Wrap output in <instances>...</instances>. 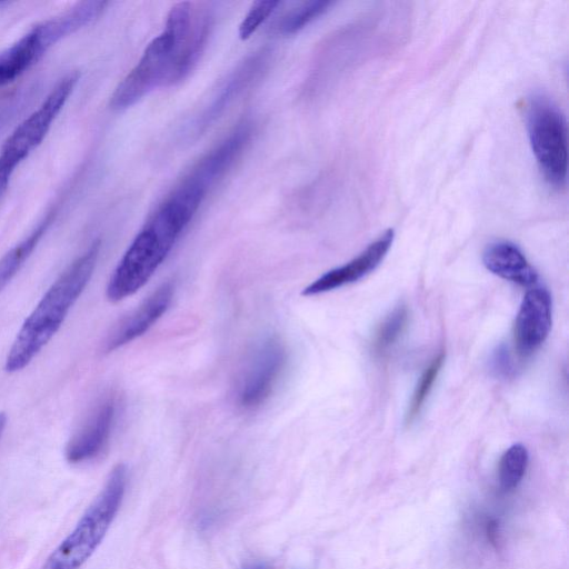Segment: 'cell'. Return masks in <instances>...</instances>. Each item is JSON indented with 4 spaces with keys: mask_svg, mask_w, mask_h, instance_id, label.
<instances>
[{
    "mask_svg": "<svg viewBox=\"0 0 569 569\" xmlns=\"http://www.w3.org/2000/svg\"><path fill=\"white\" fill-rule=\"evenodd\" d=\"M249 138L250 129L247 126L239 127L207 153L189 173L188 178L208 190L231 167Z\"/></svg>",
    "mask_w": 569,
    "mask_h": 569,
    "instance_id": "13",
    "label": "cell"
},
{
    "mask_svg": "<svg viewBox=\"0 0 569 569\" xmlns=\"http://www.w3.org/2000/svg\"><path fill=\"white\" fill-rule=\"evenodd\" d=\"M7 415L4 412H0V438L4 431V428L7 426Z\"/></svg>",
    "mask_w": 569,
    "mask_h": 569,
    "instance_id": "22",
    "label": "cell"
},
{
    "mask_svg": "<svg viewBox=\"0 0 569 569\" xmlns=\"http://www.w3.org/2000/svg\"><path fill=\"white\" fill-rule=\"evenodd\" d=\"M173 293L171 281L158 287L113 328L104 342V351L117 350L144 335L169 309Z\"/></svg>",
    "mask_w": 569,
    "mask_h": 569,
    "instance_id": "11",
    "label": "cell"
},
{
    "mask_svg": "<svg viewBox=\"0 0 569 569\" xmlns=\"http://www.w3.org/2000/svg\"><path fill=\"white\" fill-rule=\"evenodd\" d=\"M80 78L78 71L64 74L51 89L41 104L20 122L0 149V202L2 201L17 167L46 138L53 121L68 101Z\"/></svg>",
    "mask_w": 569,
    "mask_h": 569,
    "instance_id": "5",
    "label": "cell"
},
{
    "mask_svg": "<svg viewBox=\"0 0 569 569\" xmlns=\"http://www.w3.org/2000/svg\"><path fill=\"white\" fill-rule=\"evenodd\" d=\"M56 210L49 211L34 229L0 259V292L16 277L48 230Z\"/></svg>",
    "mask_w": 569,
    "mask_h": 569,
    "instance_id": "15",
    "label": "cell"
},
{
    "mask_svg": "<svg viewBox=\"0 0 569 569\" xmlns=\"http://www.w3.org/2000/svg\"><path fill=\"white\" fill-rule=\"evenodd\" d=\"M177 240L151 221L134 237L114 268L106 295L121 301L140 290L164 261Z\"/></svg>",
    "mask_w": 569,
    "mask_h": 569,
    "instance_id": "7",
    "label": "cell"
},
{
    "mask_svg": "<svg viewBox=\"0 0 569 569\" xmlns=\"http://www.w3.org/2000/svg\"><path fill=\"white\" fill-rule=\"evenodd\" d=\"M287 362L284 343L276 336L263 338L253 349L239 378L237 400L244 409L261 406L271 395Z\"/></svg>",
    "mask_w": 569,
    "mask_h": 569,
    "instance_id": "8",
    "label": "cell"
},
{
    "mask_svg": "<svg viewBox=\"0 0 569 569\" xmlns=\"http://www.w3.org/2000/svg\"><path fill=\"white\" fill-rule=\"evenodd\" d=\"M332 3L329 1H309L283 17L278 26L282 34H292L305 28L311 21L325 13Z\"/></svg>",
    "mask_w": 569,
    "mask_h": 569,
    "instance_id": "20",
    "label": "cell"
},
{
    "mask_svg": "<svg viewBox=\"0 0 569 569\" xmlns=\"http://www.w3.org/2000/svg\"><path fill=\"white\" fill-rule=\"evenodd\" d=\"M445 361V353H438L429 363V366L422 372L418 385L415 389L412 398L410 400L407 413L406 421L407 423H411L420 413L425 402L438 378V375L442 368Z\"/></svg>",
    "mask_w": 569,
    "mask_h": 569,
    "instance_id": "19",
    "label": "cell"
},
{
    "mask_svg": "<svg viewBox=\"0 0 569 569\" xmlns=\"http://www.w3.org/2000/svg\"><path fill=\"white\" fill-rule=\"evenodd\" d=\"M408 309L401 305L395 308L377 328L371 347L376 356H382L392 348L407 328Z\"/></svg>",
    "mask_w": 569,
    "mask_h": 569,
    "instance_id": "18",
    "label": "cell"
},
{
    "mask_svg": "<svg viewBox=\"0 0 569 569\" xmlns=\"http://www.w3.org/2000/svg\"><path fill=\"white\" fill-rule=\"evenodd\" d=\"M482 262L493 274L521 286H531L537 280L536 270L522 251L510 241L501 240L488 244Z\"/></svg>",
    "mask_w": 569,
    "mask_h": 569,
    "instance_id": "14",
    "label": "cell"
},
{
    "mask_svg": "<svg viewBox=\"0 0 569 569\" xmlns=\"http://www.w3.org/2000/svg\"><path fill=\"white\" fill-rule=\"evenodd\" d=\"M100 241H94L51 284L22 323L6 358L8 372L26 368L56 335L97 266Z\"/></svg>",
    "mask_w": 569,
    "mask_h": 569,
    "instance_id": "1",
    "label": "cell"
},
{
    "mask_svg": "<svg viewBox=\"0 0 569 569\" xmlns=\"http://www.w3.org/2000/svg\"><path fill=\"white\" fill-rule=\"evenodd\" d=\"M106 6V1L78 2L68 10L32 27L0 52V88L29 70L60 40L96 20Z\"/></svg>",
    "mask_w": 569,
    "mask_h": 569,
    "instance_id": "4",
    "label": "cell"
},
{
    "mask_svg": "<svg viewBox=\"0 0 569 569\" xmlns=\"http://www.w3.org/2000/svg\"><path fill=\"white\" fill-rule=\"evenodd\" d=\"M279 1H257L239 24L238 34L241 40L249 39L268 17L276 10Z\"/></svg>",
    "mask_w": 569,
    "mask_h": 569,
    "instance_id": "21",
    "label": "cell"
},
{
    "mask_svg": "<svg viewBox=\"0 0 569 569\" xmlns=\"http://www.w3.org/2000/svg\"><path fill=\"white\" fill-rule=\"evenodd\" d=\"M551 328V298L545 288H532L525 295L515 321V345L522 357L535 352Z\"/></svg>",
    "mask_w": 569,
    "mask_h": 569,
    "instance_id": "9",
    "label": "cell"
},
{
    "mask_svg": "<svg viewBox=\"0 0 569 569\" xmlns=\"http://www.w3.org/2000/svg\"><path fill=\"white\" fill-rule=\"evenodd\" d=\"M530 146L545 180L561 188L567 180L568 140L566 120L545 96H535L527 107Z\"/></svg>",
    "mask_w": 569,
    "mask_h": 569,
    "instance_id": "6",
    "label": "cell"
},
{
    "mask_svg": "<svg viewBox=\"0 0 569 569\" xmlns=\"http://www.w3.org/2000/svg\"><path fill=\"white\" fill-rule=\"evenodd\" d=\"M393 238L395 231L392 229L386 230L357 257L327 271L308 284L302 295L316 296L360 280L382 262L393 242Z\"/></svg>",
    "mask_w": 569,
    "mask_h": 569,
    "instance_id": "10",
    "label": "cell"
},
{
    "mask_svg": "<svg viewBox=\"0 0 569 569\" xmlns=\"http://www.w3.org/2000/svg\"><path fill=\"white\" fill-rule=\"evenodd\" d=\"M529 461L527 448L521 443L509 447L500 458L498 480L503 491L516 489L521 482Z\"/></svg>",
    "mask_w": 569,
    "mask_h": 569,
    "instance_id": "17",
    "label": "cell"
},
{
    "mask_svg": "<svg viewBox=\"0 0 569 569\" xmlns=\"http://www.w3.org/2000/svg\"><path fill=\"white\" fill-rule=\"evenodd\" d=\"M192 22L190 2H178L170 9L163 31L149 42L138 63L114 89L111 109L124 110L154 88L174 84L177 60L188 42Z\"/></svg>",
    "mask_w": 569,
    "mask_h": 569,
    "instance_id": "2",
    "label": "cell"
},
{
    "mask_svg": "<svg viewBox=\"0 0 569 569\" xmlns=\"http://www.w3.org/2000/svg\"><path fill=\"white\" fill-rule=\"evenodd\" d=\"M261 56H254L240 66L228 79L224 86L213 99L210 107L204 111L201 119L197 123L198 128L204 129L217 116L226 108V106L244 88L261 66Z\"/></svg>",
    "mask_w": 569,
    "mask_h": 569,
    "instance_id": "16",
    "label": "cell"
},
{
    "mask_svg": "<svg viewBox=\"0 0 569 569\" xmlns=\"http://www.w3.org/2000/svg\"><path fill=\"white\" fill-rule=\"evenodd\" d=\"M127 479V467L117 465L74 529L56 548L41 569H79L91 557L121 506Z\"/></svg>",
    "mask_w": 569,
    "mask_h": 569,
    "instance_id": "3",
    "label": "cell"
},
{
    "mask_svg": "<svg viewBox=\"0 0 569 569\" xmlns=\"http://www.w3.org/2000/svg\"><path fill=\"white\" fill-rule=\"evenodd\" d=\"M243 569H267L262 563H250L246 566Z\"/></svg>",
    "mask_w": 569,
    "mask_h": 569,
    "instance_id": "23",
    "label": "cell"
},
{
    "mask_svg": "<svg viewBox=\"0 0 569 569\" xmlns=\"http://www.w3.org/2000/svg\"><path fill=\"white\" fill-rule=\"evenodd\" d=\"M113 398L103 400L66 446L70 463H81L96 458L107 446L116 420Z\"/></svg>",
    "mask_w": 569,
    "mask_h": 569,
    "instance_id": "12",
    "label": "cell"
}]
</instances>
